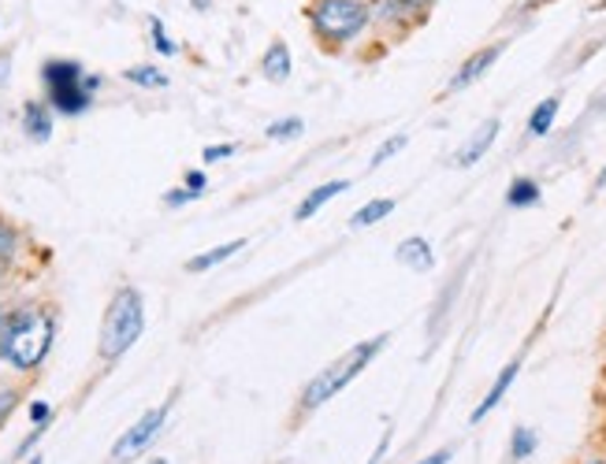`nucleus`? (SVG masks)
<instances>
[{
	"label": "nucleus",
	"mask_w": 606,
	"mask_h": 464,
	"mask_svg": "<svg viewBox=\"0 0 606 464\" xmlns=\"http://www.w3.org/2000/svg\"><path fill=\"white\" fill-rule=\"evenodd\" d=\"M53 316L37 309H19L8 312L0 323V361L12 364L19 372H31L45 361L48 345H53Z\"/></svg>",
	"instance_id": "obj_1"
},
{
	"label": "nucleus",
	"mask_w": 606,
	"mask_h": 464,
	"mask_svg": "<svg viewBox=\"0 0 606 464\" xmlns=\"http://www.w3.org/2000/svg\"><path fill=\"white\" fill-rule=\"evenodd\" d=\"M42 82L48 90V104L60 115H82L93 104V93L101 90V78L86 75L78 60H45Z\"/></svg>",
	"instance_id": "obj_2"
},
{
	"label": "nucleus",
	"mask_w": 606,
	"mask_h": 464,
	"mask_svg": "<svg viewBox=\"0 0 606 464\" xmlns=\"http://www.w3.org/2000/svg\"><path fill=\"white\" fill-rule=\"evenodd\" d=\"M145 331V305H142V294L134 286H123L115 290V298L104 312V323H101V357L104 361H115L131 350L134 342L142 339Z\"/></svg>",
	"instance_id": "obj_3"
},
{
	"label": "nucleus",
	"mask_w": 606,
	"mask_h": 464,
	"mask_svg": "<svg viewBox=\"0 0 606 464\" xmlns=\"http://www.w3.org/2000/svg\"><path fill=\"white\" fill-rule=\"evenodd\" d=\"M384 345H387V334H379V339H373V342H361L357 350H350L346 357H339L331 368L320 372L317 379L306 387V394H301V409H317V405H324L328 398H335V394L346 387L357 372H365V364L373 361Z\"/></svg>",
	"instance_id": "obj_4"
},
{
	"label": "nucleus",
	"mask_w": 606,
	"mask_h": 464,
	"mask_svg": "<svg viewBox=\"0 0 606 464\" xmlns=\"http://www.w3.org/2000/svg\"><path fill=\"white\" fill-rule=\"evenodd\" d=\"M368 4L361 0H320L317 8L309 12V23L324 42L331 45H346L368 26Z\"/></svg>",
	"instance_id": "obj_5"
},
{
	"label": "nucleus",
	"mask_w": 606,
	"mask_h": 464,
	"mask_svg": "<svg viewBox=\"0 0 606 464\" xmlns=\"http://www.w3.org/2000/svg\"><path fill=\"white\" fill-rule=\"evenodd\" d=\"M164 417H168V409H153V412H145V417H142L139 423H134V428L126 431L120 442H115L112 457H115V461H131V457H139V453L153 442V434L161 431Z\"/></svg>",
	"instance_id": "obj_6"
},
{
	"label": "nucleus",
	"mask_w": 606,
	"mask_h": 464,
	"mask_svg": "<svg viewBox=\"0 0 606 464\" xmlns=\"http://www.w3.org/2000/svg\"><path fill=\"white\" fill-rule=\"evenodd\" d=\"M498 56H503V45H487V48H481V53L476 56H469V60L462 64V71H458L454 78H451V86H447V90L451 93H458V90H465V86H473L476 78H481L487 67H492Z\"/></svg>",
	"instance_id": "obj_7"
},
{
	"label": "nucleus",
	"mask_w": 606,
	"mask_h": 464,
	"mask_svg": "<svg viewBox=\"0 0 606 464\" xmlns=\"http://www.w3.org/2000/svg\"><path fill=\"white\" fill-rule=\"evenodd\" d=\"M23 134L31 142H48L53 137V112L42 101H26L23 104Z\"/></svg>",
	"instance_id": "obj_8"
},
{
	"label": "nucleus",
	"mask_w": 606,
	"mask_h": 464,
	"mask_svg": "<svg viewBox=\"0 0 606 464\" xmlns=\"http://www.w3.org/2000/svg\"><path fill=\"white\" fill-rule=\"evenodd\" d=\"M495 137H498V120H487V123L481 126V131H476V134L462 145V153H458L454 164H458V167H473L487 150H492Z\"/></svg>",
	"instance_id": "obj_9"
},
{
	"label": "nucleus",
	"mask_w": 606,
	"mask_h": 464,
	"mask_svg": "<svg viewBox=\"0 0 606 464\" xmlns=\"http://www.w3.org/2000/svg\"><path fill=\"white\" fill-rule=\"evenodd\" d=\"M261 75H265L268 82H287L290 78V48H287V42H272L265 48V56H261Z\"/></svg>",
	"instance_id": "obj_10"
},
{
	"label": "nucleus",
	"mask_w": 606,
	"mask_h": 464,
	"mask_svg": "<svg viewBox=\"0 0 606 464\" xmlns=\"http://www.w3.org/2000/svg\"><path fill=\"white\" fill-rule=\"evenodd\" d=\"M398 264H406L409 272H432L436 253L425 239H406L403 245H398Z\"/></svg>",
	"instance_id": "obj_11"
},
{
	"label": "nucleus",
	"mask_w": 606,
	"mask_h": 464,
	"mask_svg": "<svg viewBox=\"0 0 606 464\" xmlns=\"http://www.w3.org/2000/svg\"><path fill=\"white\" fill-rule=\"evenodd\" d=\"M346 186L350 183H342V179H335V183H324V186H317V190H312L306 201L298 205V212H295V220L301 223V220H309V216H317L320 209H324L328 201H335L339 194H346Z\"/></svg>",
	"instance_id": "obj_12"
},
{
	"label": "nucleus",
	"mask_w": 606,
	"mask_h": 464,
	"mask_svg": "<svg viewBox=\"0 0 606 464\" xmlns=\"http://www.w3.org/2000/svg\"><path fill=\"white\" fill-rule=\"evenodd\" d=\"M517 368H521V364H517V361H510V364H506V368H503V372H498L495 387H492V390H487V398H484L481 405H476V412H473V423H476V420H484V417H487V412H492V409H495V405H498V401H503V394H506V390H510V383L517 379Z\"/></svg>",
	"instance_id": "obj_13"
},
{
	"label": "nucleus",
	"mask_w": 606,
	"mask_h": 464,
	"mask_svg": "<svg viewBox=\"0 0 606 464\" xmlns=\"http://www.w3.org/2000/svg\"><path fill=\"white\" fill-rule=\"evenodd\" d=\"M246 250V239H239V242H228V245H217V250H209V253H201V256H194V261H187V272H209V268H217V264H223L228 256L234 253H242Z\"/></svg>",
	"instance_id": "obj_14"
},
{
	"label": "nucleus",
	"mask_w": 606,
	"mask_h": 464,
	"mask_svg": "<svg viewBox=\"0 0 606 464\" xmlns=\"http://www.w3.org/2000/svg\"><path fill=\"white\" fill-rule=\"evenodd\" d=\"M559 108H562V101L559 97H547V101H540L536 104V112H532V120H529V134H547L554 126V115H559Z\"/></svg>",
	"instance_id": "obj_15"
},
{
	"label": "nucleus",
	"mask_w": 606,
	"mask_h": 464,
	"mask_svg": "<svg viewBox=\"0 0 606 464\" xmlns=\"http://www.w3.org/2000/svg\"><path fill=\"white\" fill-rule=\"evenodd\" d=\"M536 201H540V186L532 179H517L510 186V194H506V205H510V209H529Z\"/></svg>",
	"instance_id": "obj_16"
},
{
	"label": "nucleus",
	"mask_w": 606,
	"mask_h": 464,
	"mask_svg": "<svg viewBox=\"0 0 606 464\" xmlns=\"http://www.w3.org/2000/svg\"><path fill=\"white\" fill-rule=\"evenodd\" d=\"M395 212V201L390 197H379V201H368L365 209H361L354 220H350V227H368V223H379L384 216Z\"/></svg>",
	"instance_id": "obj_17"
},
{
	"label": "nucleus",
	"mask_w": 606,
	"mask_h": 464,
	"mask_svg": "<svg viewBox=\"0 0 606 464\" xmlns=\"http://www.w3.org/2000/svg\"><path fill=\"white\" fill-rule=\"evenodd\" d=\"M126 82H134V86H150V90H164L168 86V75L164 71H156V67H131V71H123Z\"/></svg>",
	"instance_id": "obj_18"
},
{
	"label": "nucleus",
	"mask_w": 606,
	"mask_h": 464,
	"mask_svg": "<svg viewBox=\"0 0 606 464\" xmlns=\"http://www.w3.org/2000/svg\"><path fill=\"white\" fill-rule=\"evenodd\" d=\"M425 8V0H387L384 8H379V19H387V23H403L414 12Z\"/></svg>",
	"instance_id": "obj_19"
},
{
	"label": "nucleus",
	"mask_w": 606,
	"mask_h": 464,
	"mask_svg": "<svg viewBox=\"0 0 606 464\" xmlns=\"http://www.w3.org/2000/svg\"><path fill=\"white\" fill-rule=\"evenodd\" d=\"M306 134V123L298 120V115H290V120H279L268 126V137L272 142H295V137Z\"/></svg>",
	"instance_id": "obj_20"
},
{
	"label": "nucleus",
	"mask_w": 606,
	"mask_h": 464,
	"mask_svg": "<svg viewBox=\"0 0 606 464\" xmlns=\"http://www.w3.org/2000/svg\"><path fill=\"white\" fill-rule=\"evenodd\" d=\"M150 34H153V48H156L161 56H175V53H179V45L172 42L168 31H164V23H161L156 15L150 19Z\"/></svg>",
	"instance_id": "obj_21"
},
{
	"label": "nucleus",
	"mask_w": 606,
	"mask_h": 464,
	"mask_svg": "<svg viewBox=\"0 0 606 464\" xmlns=\"http://www.w3.org/2000/svg\"><path fill=\"white\" fill-rule=\"evenodd\" d=\"M532 450H536V431H529V428H517V431H514V457H517V461H525Z\"/></svg>",
	"instance_id": "obj_22"
},
{
	"label": "nucleus",
	"mask_w": 606,
	"mask_h": 464,
	"mask_svg": "<svg viewBox=\"0 0 606 464\" xmlns=\"http://www.w3.org/2000/svg\"><path fill=\"white\" fill-rule=\"evenodd\" d=\"M398 150H406V134H395V137H387V142L379 145V150H376V156H373V161H368V164H373V167L387 164L390 156H395Z\"/></svg>",
	"instance_id": "obj_23"
},
{
	"label": "nucleus",
	"mask_w": 606,
	"mask_h": 464,
	"mask_svg": "<svg viewBox=\"0 0 606 464\" xmlns=\"http://www.w3.org/2000/svg\"><path fill=\"white\" fill-rule=\"evenodd\" d=\"M15 250H19V234H15L4 220H0V264L12 261Z\"/></svg>",
	"instance_id": "obj_24"
},
{
	"label": "nucleus",
	"mask_w": 606,
	"mask_h": 464,
	"mask_svg": "<svg viewBox=\"0 0 606 464\" xmlns=\"http://www.w3.org/2000/svg\"><path fill=\"white\" fill-rule=\"evenodd\" d=\"M183 183H187V190H190L194 197H201L205 190H209V179H205L201 172H187V179H183Z\"/></svg>",
	"instance_id": "obj_25"
},
{
	"label": "nucleus",
	"mask_w": 606,
	"mask_h": 464,
	"mask_svg": "<svg viewBox=\"0 0 606 464\" xmlns=\"http://www.w3.org/2000/svg\"><path fill=\"white\" fill-rule=\"evenodd\" d=\"M228 156H234V145H209V150H205V164L228 161Z\"/></svg>",
	"instance_id": "obj_26"
},
{
	"label": "nucleus",
	"mask_w": 606,
	"mask_h": 464,
	"mask_svg": "<svg viewBox=\"0 0 606 464\" xmlns=\"http://www.w3.org/2000/svg\"><path fill=\"white\" fill-rule=\"evenodd\" d=\"M31 420L37 423V428H45V423L53 420V409H48L45 401H34V405H31Z\"/></svg>",
	"instance_id": "obj_27"
},
{
	"label": "nucleus",
	"mask_w": 606,
	"mask_h": 464,
	"mask_svg": "<svg viewBox=\"0 0 606 464\" xmlns=\"http://www.w3.org/2000/svg\"><path fill=\"white\" fill-rule=\"evenodd\" d=\"M15 401H19V394H15V390H0V423L8 420V412L15 409Z\"/></svg>",
	"instance_id": "obj_28"
},
{
	"label": "nucleus",
	"mask_w": 606,
	"mask_h": 464,
	"mask_svg": "<svg viewBox=\"0 0 606 464\" xmlns=\"http://www.w3.org/2000/svg\"><path fill=\"white\" fill-rule=\"evenodd\" d=\"M164 201H168V209H179V205L194 201V194H190V190H172L168 197H164Z\"/></svg>",
	"instance_id": "obj_29"
},
{
	"label": "nucleus",
	"mask_w": 606,
	"mask_h": 464,
	"mask_svg": "<svg viewBox=\"0 0 606 464\" xmlns=\"http://www.w3.org/2000/svg\"><path fill=\"white\" fill-rule=\"evenodd\" d=\"M8 75H12V48H8V53H0V86L8 82Z\"/></svg>",
	"instance_id": "obj_30"
},
{
	"label": "nucleus",
	"mask_w": 606,
	"mask_h": 464,
	"mask_svg": "<svg viewBox=\"0 0 606 464\" xmlns=\"http://www.w3.org/2000/svg\"><path fill=\"white\" fill-rule=\"evenodd\" d=\"M451 457H454L451 450H439V453H432V457H425V461H420V464H447V461H451Z\"/></svg>",
	"instance_id": "obj_31"
},
{
	"label": "nucleus",
	"mask_w": 606,
	"mask_h": 464,
	"mask_svg": "<svg viewBox=\"0 0 606 464\" xmlns=\"http://www.w3.org/2000/svg\"><path fill=\"white\" fill-rule=\"evenodd\" d=\"M190 4L198 8V12H209V8H212V0H190Z\"/></svg>",
	"instance_id": "obj_32"
},
{
	"label": "nucleus",
	"mask_w": 606,
	"mask_h": 464,
	"mask_svg": "<svg viewBox=\"0 0 606 464\" xmlns=\"http://www.w3.org/2000/svg\"><path fill=\"white\" fill-rule=\"evenodd\" d=\"M595 186H599V190H603V186H606V167H603V172H599V183H595Z\"/></svg>",
	"instance_id": "obj_33"
},
{
	"label": "nucleus",
	"mask_w": 606,
	"mask_h": 464,
	"mask_svg": "<svg viewBox=\"0 0 606 464\" xmlns=\"http://www.w3.org/2000/svg\"><path fill=\"white\" fill-rule=\"evenodd\" d=\"M150 464H168V461H150Z\"/></svg>",
	"instance_id": "obj_34"
},
{
	"label": "nucleus",
	"mask_w": 606,
	"mask_h": 464,
	"mask_svg": "<svg viewBox=\"0 0 606 464\" xmlns=\"http://www.w3.org/2000/svg\"><path fill=\"white\" fill-rule=\"evenodd\" d=\"M592 464H603V461H592Z\"/></svg>",
	"instance_id": "obj_35"
}]
</instances>
